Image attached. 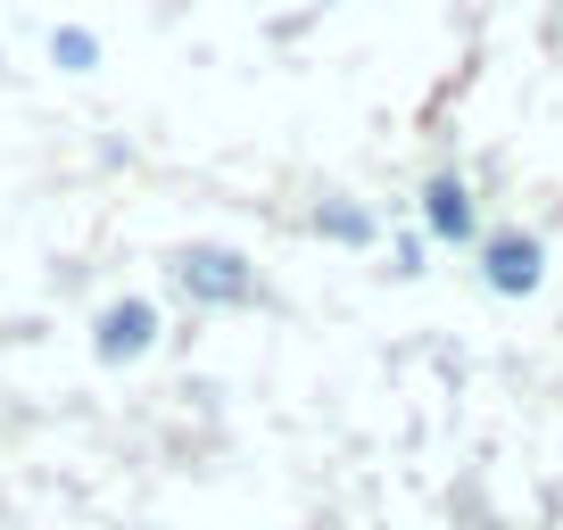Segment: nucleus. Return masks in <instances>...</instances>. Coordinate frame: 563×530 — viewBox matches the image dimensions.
Instances as JSON below:
<instances>
[{"instance_id": "f257e3e1", "label": "nucleus", "mask_w": 563, "mask_h": 530, "mask_svg": "<svg viewBox=\"0 0 563 530\" xmlns=\"http://www.w3.org/2000/svg\"><path fill=\"white\" fill-rule=\"evenodd\" d=\"M530 274H539V257H530L522 241H506V249H497V283H530Z\"/></svg>"}]
</instances>
